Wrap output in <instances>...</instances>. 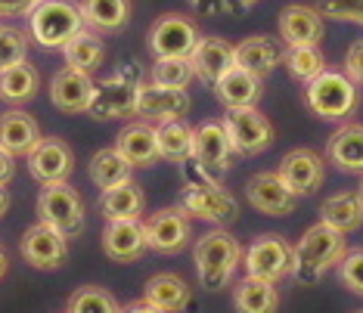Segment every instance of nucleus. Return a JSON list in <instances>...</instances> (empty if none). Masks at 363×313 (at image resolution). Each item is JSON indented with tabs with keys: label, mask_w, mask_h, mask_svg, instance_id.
Listing matches in <instances>:
<instances>
[{
	"label": "nucleus",
	"mask_w": 363,
	"mask_h": 313,
	"mask_svg": "<svg viewBox=\"0 0 363 313\" xmlns=\"http://www.w3.org/2000/svg\"><path fill=\"white\" fill-rule=\"evenodd\" d=\"M357 195H360V202H363V180H360V189H357Z\"/></svg>",
	"instance_id": "603ef678"
},
{
	"label": "nucleus",
	"mask_w": 363,
	"mask_h": 313,
	"mask_svg": "<svg viewBox=\"0 0 363 313\" xmlns=\"http://www.w3.org/2000/svg\"><path fill=\"white\" fill-rule=\"evenodd\" d=\"M245 199L258 214L267 217H289L295 211V195L286 189V183L279 180L277 171H258L255 177H249L245 183Z\"/></svg>",
	"instance_id": "dca6fc26"
},
{
	"label": "nucleus",
	"mask_w": 363,
	"mask_h": 313,
	"mask_svg": "<svg viewBox=\"0 0 363 313\" xmlns=\"http://www.w3.org/2000/svg\"><path fill=\"white\" fill-rule=\"evenodd\" d=\"M326 35V19L317 6L289 4L279 10V38L286 47L295 44H320Z\"/></svg>",
	"instance_id": "6ab92c4d"
},
{
	"label": "nucleus",
	"mask_w": 363,
	"mask_h": 313,
	"mask_svg": "<svg viewBox=\"0 0 363 313\" xmlns=\"http://www.w3.org/2000/svg\"><path fill=\"white\" fill-rule=\"evenodd\" d=\"M224 130L227 140L233 146V155L242 159H255V155L267 152L274 146V125L258 106H239V109H227L224 115Z\"/></svg>",
	"instance_id": "0eeeda50"
},
{
	"label": "nucleus",
	"mask_w": 363,
	"mask_h": 313,
	"mask_svg": "<svg viewBox=\"0 0 363 313\" xmlns=\"http://www.w3.org/2000/svg\"><path fill=\"white\" fill-rule=\"evenodd\" d=\"M16 177V155H10L0 146V186H10Z\"/></svg>",
	"instance_id": "49530a36"
},
{
	"label": "nucleus",
	"mask_w": 363,
	"mask_h": 313,
	"mask_svg": "<svg viewBox=\"0 0 363 313\" xmlns=\"http://www.w3.org/2000/svg\"><path fill=\"white\" fill-rule=\"evenodd\" d=\"M40 75L31 62H16L10 69H0V100L10 106H26L38 96Z\"/></svg>",
	"instance_id": "7c9ffc66"
},
{
	"label": "nucleus",
	"mask_w": 363,
	"mask_h": 313,
	"mask_svg": "<svg viewBox=\"0 0 363 313\" xmlns=\"http://www.w3.org/2000/svg\"><path fill=\"white\" fill-rule=\"evenodd\" d=\"M115 149L134 164V168H152L155 161H162L159 152V134H155L152 121H130L128 127H121L118 140H115Z\"/></svg>",
	"instance_id": "5701e85b"
},
{
	"label": "nucleus",
	"mask_w": 363,
	"mask_h": 313,
	"mask_svg": "<svg viewBox=\"0 0 363 313\" xmlns=\"http://www.w3.org/2000/svg\"><path fill=\"white\" fill-rule=\"evenodd\" d=\"M348 251L345 233H338L329 224H313L304 229V236L292 245V270L289 276L298 285H317L329 270L338 267V261Z\"/></svg>",
	"instance_id": "f257e3e1"
},
{
	"label": "nucleus",
	"mask_w": 363,
	"mask_h": 313,
	"mask_svg": "<svg viewBox=\"0 0 363 313\" xmlns=\"http://www.w3.org/2000/svg\"><path fill=\"white\" fill-rule=\"evenodd\" d=\"M62 56H65V65L94 75V72L106 62V44H103L100 31H94V28L84 25L75 38H69L62 44Z\"/></svg>",
	"instance_id": "c756f323"
},
{
	"label": "nucleus",
	"mask_w": 363,
	"mask_h": 313,
	"mask_svg": "<svg viewBox=\"0 0 363 313\" xmlns=\"http://www.w3.org/2000/svg\"><path fill=\"white\" fill-rule=\"evenodd\" d=\"M38 217L44 224H50L53 229H60L62 236L75 239L84 233L87 224V211H84V199L75 186H69V180L62 183H44L38 195Z\"/></svg>",
	"instance_id": "423d86ee"
},
{
	"label": "nucleus",
	"mask_w": 363,
	"mask_h": 313,
	"mask_svg": "<svg viewBox=\"0 0 363 313\" xmlns=\"http://www.w3.org/2000/svg\"><path fill=\"white\" fill-rule=\"evenodd\" d=\"M6 211H10V193H6V186H0V220Z\"/></svg>",
	"instance_id": "8fccbe9b"
},
{
	"label": "nucleus",
	"mask_w": 363,
	"mask_h": 313,
	"mask_svg": "<svg viewBox=\"0 0 363 313\" xmlns=\"http://www.w3.org/2000/svg\"><path fill=\"white\" fill-rule=\"evenodd\" d=\"M189 62H193V72L202 84L214 87L220 81V75L233 65V44L224 38H199L196 50L189 53Z\"/></svg>",
	"instance_id": "393cba45"
},
{
	"label": "nucleus",
	"mask_w": 363,
	"mask_h": 313,
	"mask_svg": "<svg viewBox=\"0 0 363 313\" xmlns=\"http://www.w3.org/2000/svg\"><path fill=\"white\" fill-rule=\"evenodd\" d=\"M155 134H159V152L164 161L180 164L184 159L193 155V140H196V127L186 125V118H171L155 125Z\"/></svg>",
	"instance_id": "f704fd0d"
},
{
	"label": "nucleus",
	"mask_w": 363,
	"mask_h": 313,
	"mask_svg": "<svg viewBox=\"0 0 363 313\" xmlns=\"http://www.w3.org/2000/svg\"><path fill=\"white\" fill-rule=\"evenodd\" d=\"M357 313H363V310H357Z\"/></svg>",
	"instance_id": "864d4df0"
},
{
	"label": "nucleus",
	"mask_w": 363,
	"mask_h": 313,
	"mask_svg": "<svg viewBox=\"0 0 363 313\" xmlns=\"http://www.w3.org/2000/svg\"><path fill=\"white\" fill-rule=\"evenodd\" d=\"M87 174L100 189H109L115 183L134 180V164L115 149V146H106V149L94 152V159H90V164H87Z\"/></svg>",
	"instance_id": "72a5a7b5"
},
{
	"label": "nucleus",
	"mask_w": 363,
	"mask_h": 313,
	"mask_svg": "<svg viewBox=\"0 0 363 313\" xmlns=\"http://www.w3.org/2000/svg\"><path fill=\"white\" fill-rule=\"evenodd\" d=\"M326 161L342 174L363 177V125L345 121L335 127V134L326 140Z\"/></svg>",
	"instance_id": "412c9836"
},
{
	"label": "nucleus",
	"mask_w": 363,
	"mask_h": 313,
	"mask_svg": "<svg viewBox=\"0 0 363 313\" xmlns=\"http://www.w3.org/2000/svg\"><path fill=\"white\" fill-rule=\"evenodd\" d=\"M283 65L295 81L308 84L311 78H317L326 69V56L320 53V44H295L283 50Z\"/></svg>",
	"instance_id": "c9c22d12"
},
{
	"label": "nucleus",
	"mask_w": 363,
	"mask_h": 313,
	"mask_svg": "<svg viewBox=\"0 0 363 313\" xmlns=\"http://www.w3.org/2000/svg\"><path fill=\"white\" fill-rule=\"evenodd\" d=\"M320 220L338 233H357L363 227V202L357 193H335L320 205Z\"/></svg>",
	"instance_id": "473e14b6"
},
{
	"label": "nucleus",
	"mask_w": 363,
	"mask_h": 313,
	"mask_svg": "<svg viewBox=\"0 0 363 313\" xmlns=\"http://www.w3.org/2000/svg\"><path fill=\"white\" fill-rule=\"evenodd\" d=\"M193 78H196V72H193L189 56H159L155 65H152V81L155 84L186 90Z\"/></svg>",
	"instance_id": "4c0bfd02"
},
{
	"label": "nucleus",
	"mask_w": 363,
	"mask_h": 313,
	"mask_svg": "<svg viewBox=\"0 0 363 313\" xmlns=\"http://www.w3.org/2000/svg\"><path fill=\"white\" fill-rule=\"evenodd\" d=\"M279 288L277 283L258 276H245L233 285V304L236 313H277L279 310Z\"/></svg>",
	"instance_id": "c85d7f7f"
},
{
	"label": "nucleus",
	"mask_w": 363,
	"mask_h": 313,
	"mask_svg": "<svg viewBox=\"0 0 363 313\" xmlns=\"http://www.w3.org/2000/svg\"><path fill=\"white\" fill-rule=\"evenodd\" d=\"M103 251L115 263H134L150 251L143 220H106Z\"/></svg>",
	"instance_id": "a211bd4d"
},
{
	"label": "nucleus",
	"mask_w": 363,
	"mask_h": 313,
	"mask_svg": "<svg viewBox=\"0 0 363 313\" xmlns=\"http://www.w3.org/2000/svg\"><path fill=\"white\" fill-rule=\"evenodd\" d=\"M283 50L286 47L279 44L277 38L252 35L233 47V65L252 72V75H258V78H270L277 65H283Z\"/></svg>",
	"instance_id": "4be33fe9"
},
{
	"label": "nucleus",
	"mask_w": 363,
	"mask_h": 313,
	"mask_svg": "<svg viewBox=\"0 0 363 313\" xmlns=\"http://www.w3.org/2000/svg\"><path fill=\"white\" fill-rule=\"evenodd\" d=\"M211 90H214V96L227 106V109L258 106L261 96H264V78L252 75V72H245V69H239V65H230Z\"/></svg>",
	"instance_id": "b1692460"
},
{
	"label": "nucleus",
	"mask_w": 363,
	"mask_h": 313,
	"mask_svg": "<svg viewBox=\"0 0 363 313\" xmlns=\"http://www.w3.org/2000/svg\"><path fill=\"white\" fill-rule=\"evenodd\" d=\"M146 208V195L134 180L115 183L109 189H103L100 195V211L106 220H140Z\"/></svg>",
	"instance_id": "cd10ccee"
},
{
	"label": "nucleus",
	"mask_w": 363,
	"mask_h": 313,
	"mask_svg": "<svg viewBox=\"0 0 363 313\" xmlns=\"http://www.w3.org/2000/svg\"><path fill=\"white\" fill-rule=\"evenodd\" d=\"M94 84L96 81L87 72L65 65L50 81V103L65 115H81V112H87V103L94 96Z\"/></svg>",
	"instance_id": "aec40b11"
},
{
	"label": "nucleus",
	"mask_w": 363,
	"mask_h": 313,
	"mask_svg": "<svg viewBox=\"0 0 363 313\" xmlns=\"http://www.w3.org/2000/svg\"><path fill=\"white\" fill-rule=\"evenodd\" d=\"M189 100L186 90L180 87H164V84H140L137 87V106H134V118L152 121V125H162V121L171 118H186L189 115Z\"/></svg>",
	"instance_id": "4468645a"
},
{
	"label": "nucleus",
	"mask_w": 363,
	"mask_h": 313,
	"mask_svg": "<svg viewBox=\"0 0 363 313\" xmlns=\"http://www.w3.org/2000/svg\"><path fill=\"white\" fill-rule=\"evenodd\" d=\"M177 208L186 214L189 220H202V224L227 229L239 220V202L233 193H227L220 183L208 186H184L180 189Z\"/></svg>",
	"instance_id": "6e6552de"
},
{
	"label": "nucleus",
	"mask_w": 363,
	"mask_h": 313,
	"mask_svg": "<svg viewBox=\"0 0 363 313\" xmlns=\"http://www.w3.org/2000/svg\"><path fill=\"white\" fill-rule=\"evenodd\" d=\"M279 180L286 183V189L295 195V199H308L313 195L326 180V159L317 155L308 146H298V149L286 152L283 161L277 168Z\"/></svg>",
	"instance_id": "9b49d317"
},
{
	"label": "nucleus",
	"mask_w": 363,
	"mask_h": 313,
	"mask_svg": "<svg viewBox=\"0 0 363 313\" xmlns=\"http://www.w3.org/2000/svg\"><path fill=\"white\" fill-rule=\"evenodd\" d=\"M6 270H10V258H6V249L0 245V279L6 276Z\"/></svg>",
	"instance_id": "3c124183"
},
{
	"label": "nucleus",
	"mask_w": 363,
	"mask_h": 313,
	"mask_svg": "<svg viewBox=\"0 0 363 313\" xmlns=\"http://www.w3.org/2000/svg\"><path fill=\"white\" fill-rule=\"evenodd\" d=\"M193 159L199 161L214 180H220L230 171V164H233V146H230L227 130L220 121H205V125L196 127Z\"/></svg>",
	"instance_id": "f3484780"
},
{
	"label": "nucleus",
	"mask_w": 363,
	"mask_h": 313,
	"mask_svg": "<svg viewBox=\"0 0 363 313\" xmlns=\"http://www.w3.org/2000/svg\"><path fill=\"white\" fill-rule=\"evenodd\" d=\"M189 6H193L196 13H202V16H224V13H230L227 0H189Z\"/></svg>",
	"instance_id": "a18cd8bd"
},
{
	"label": "nucleus",
	"mask_w": 363,
	"mask_h": 313,
	"mask_svg": "<svg viewBox=\"0 0 363 313\" xmlns=\"http://www.w3.org/2000/svg\"><path fill=\"white\" fill-rule=\"evenodd\" d=\"M121 313H164L162 307H155V304H150L146 298H137V301H130L121 307Z\"/></svg>",
	"instance_id": "de8ad7c7"
},
{
	"label": "nucleus",
	"mask_w": 363,
	"mask_h": 313,
	"mask_svg": "<svg viewBox=\"0 0 363 313\" xmlns=\"http://www.w3.org/2000/svg\"><path fill=\"white\" fill-rule=\"evenodd\" d=\"M245 276H258L267 283H283L292 270V245L277 233H264L242 254Z\"/></svg>",
	"instance_id": "1a4fd4ad"
},
{
	"label": "nucleus",
	"mask_w": 363,
	"mask_h": 313,
	"mask_svg": "<svg viewBox=\"0 0 363 313\" xmlns=\"http://www.w3.org/2000/svg\"><path fill=\"white\" fill-rule=\"evenodd\" d=\"M143 298L164 313H184L193 301V288L180 273H155L143 288Z\"/></svg>",
	"instance_id": "bb28decb"
},
{
	"label": "nucleus",
	"mask_w": 363,
	"mask_h": 313,
	"mask_svg": "<svg viewBox=\"0 0 363 313\" xmlns=\"http://www.w3.org/2000/svg\"><path fill=\"white\" fill-rule=\"evenodd\" d=\"M304 103L308 109L323 121H345L357 112L360 106V87L345 75V72L323 69L317 78L304 84Z\"/></svg>",
	"instance_id": "20e7f679"
},
{
	"label": "nucleus",
	"mask_w": 363,
	"mask_h": 313,
	"mask_svg": "<svg viewBox=\"0 0 363 313\" xmlns=\"http://www.w3.org/2000/svg\"><path fill=\"white\" fill-rule=\"evenodd\" d=\"M255 4H261V0H227V6L233 13H242V10H252Z\"/></svg>",
	"instance_id": "09e8293b"
},
{
	"label": "nucleus",
	"mask_w": 363,
	"mask_h": 313,
	"mask_svg": "<svg viewBox=\"0 0 363 313\" xmlns=\"http://www.w3.org/2000/svg\"><path fill=\"white\" fill-rule=\"evenodd\" d=\"M342 72H345V75H348L357 87H363V38H357V40H354V44L348 47Z\"/></svg>",
	"instance_id": "79ce46f5"
},
{
	"label": "nucleus",
	"mask_w": 363,
	"mask_h": 313,
	"mask_svg": "<svg viewBox=\"0 0 363 313\" xmlns=\"http://www.w3.org/2000/svg\"><path fill=\"white\" fill-rule=\"evenodd\" d=\"M38 140H40V125L28 112H22L19 106L0 115V146L10 155H28L38 146Z\"/></svg>",
	"instance_id": "a878e982"
},
{
	"label": "nucleus",
	"mask_w": 363,
	"mask_h": 313,
	"mask_svg": "<svg viewBox=\"0 0 363 313\" xmlns=\"http://www.w3.org/2000/svg\"><path fill=\"white\" fill-rule=\"evenodd\" d=\"M143 229H146L150 251H159V254H180L193 242V220L180 208L155 211L152 217L143 220Z\"/></svg>",
	"instance_id": "ddd939ff"
},
{
	"label": "nucleus",
	"mask_w": 363,
	"mask_h": 313,
	"mask_svg": "<svg viewBox=\"0 0 363 313\" xmlns=\"http://www.w3.org/2000/svg\"><path fill=\"white\" fill-rule=\"evenodd\" d=\"M140 84H143V69H140L137 62H125L118 72H112L109 78H103L94 84V96H90V103H87V115L96 121L134 118Z\"/></svg>",
	"instance_id": "7ed1b4c3"
},
{
	"label": "nucleus",
	"mask_w": 363,
	"mask_h": 313,
	"mask_svg": "<svg viewBox=\"0 0 363 313\" xmlns=\"http://www.w3.org/2000/svg\"><path fill=\"white\" fill-rule=\"evenodd\" d=\"M180 174H184V183H186V186H208V183H218V180H214L208 171H205L202 164L193 159V155L180 161Z\"/></svg>",
	"instance_id": "37998d69"
},
{
	"label": "nucleus",
	"mask_w": 363,
	"mask_h": 313,
	"mask_svg": "<svg viewBox=\"0 0 363 313\" xmlns=\"http://www.w3.org/2000/svg\"><path fill=\"white\" fill-rule=\"evenodd\" d=\"M245 249L239 245L236 236H230L227 229L214 227L199 239H193V263L196 276L205 292H220L233 283L239 263H242Z\"/></svg>",
	"instance_id": "f03ea898"
},
{
	"label": "nucleus",
	"mask_w": 363,
	"mask_h": 313,
	"mask_svg": "<svg viewBox=\"0 0 363 313\" xmlns=\"http://www.w3.org/2000/svg\"><path fill=\"white\" fill-rule=\"evenodd\" d=\"M202 31L189 16L184 13H164L152 22L150 35H146V44H150V53L159 59V56H189L199 44Z\"/></svg>",
	"instance_id": "9d476101"
},
{
	"label": "nucleus",
	"mask_w": 363,
	"mask_h": 313,
	"mask_svg": "<svg viewBox=\"0 0 363 313\" xmlns=\"http://www.w3.org/2000/svg\"><path fill=\"white\" fill-rule=\"evenodd\" d=\"M335 270H338V283L363 298V249H348Z\"/></svg>",
	"instance_id": "ea45409f"
},
{
	"label": "nucleus",
	"mask_w": 363,
	"mask_h": 313,
	"mask_svg": "<svg viewBox=\"0 0 363 313\" xmlns=\"http://www.w3.org/2000/svg\"><path fill=\"white\" fill-rule=\"evenodd\" d=\"M78 6L84 16V25L100 35L121 31L130 22V0H81Z\"/></svg>",
	"instance_id": "2f4dec72"
},
{
	"label": "nucleus",
	"mask_w": 363,
	"mask_h": 313,
	"mask_svg": "<svg viewBox=\"0 0 363 313\" xmlns=\"http://www.w3.org/2000/svg\"><path fill=\"white\" fill-rule=\"evenodd\" d=\"M35 4L38 0H0V19H10V16H28Z\"/></svg>",
	"instance_id": "c03bdc74"
},
{
	"label": "nucleus",
	"mask_w": 363,
	"mask_h": 313,
	"mask_svg": "<svg viewBox=\"0 0 363 313\" xmlns=\"http://www.w3.org/2000/svg\"><path fill=\"white\" fill-rule=\"evenodd\" d=\"M65 313H121V304L103 285H81L69 295Z\"/></svg>",
	"instance_id": "e433bc0d"
},
{
	"label": "nucleus",
	"mask_w": 363,
	"mask_h": 313,
	"mask_svg": "<svg viewBox=\"0 0 363 313\" xmlns=\"http://www.w3.org/2000/svg\"><path fill=\"white\" fill-rule=\"evenodd\" d=\"M323 19H335V22H351V25L363 28V0H317Z\"/></svg>",
	"instance_id": "a19ab883"
},
{
	"label": "nucleus",
	"mask_w": 363,
	"mask_h": 313,
	"mask_svg": "<svg viewBox=\"0 0 363 313\" xmlns=\"http://www.w3.org/2000/svg\"><path fill=\"white\" fill-rule=\"evenodd\" d=\"M84 28V16L75 0H38L28 13V35L44 50H62L69 38Z\"/></svg>",
	"instance_id": "39448f33"
},
{
	"label": "nucleus",
	"mask_w": 363,
	"mask_h": 313,
	"mask_svg": "<svg viewBox=\"0 0 363 313\" xmlns=\"http://www.w3.org/2000/svg\"><path fill=\"white\" fill-rule=\"evenodd\" d=\"M26 159H28V174L35 177L40 186L62 183V180H69L72 171H75V152H72V146L60 137H40L38 146Z\"/></svg>",
	"instance_id": "2eb2a0df"
},
{
	"label": "nucleus",
	"mask_w": 363,
	"mask_h": 313,
	"mask_svg": "<svg viewBox=\"0 0 363 313\" xmlns=\"http://www.w3.org/2000/svg\"><path fill=\"white\" fill-rule=\"evenodd\" d=\"M28 56V35L22 28L0 25V69L22 62Z\"/></svg>",
	"instance_id": "58836bf2"
},
{
	"label": "nucleus",
	"mask_w": 363,
	"mask_h": 313,
	"mask_svg": "<svg viewBox=\"0 0 363 313\" xmlns=\"http://www.w3.org/2000/svg\"><path fill=\"white\" fill-rule=\"evenodd\" d=\"M19 251L26 258L28 267L35 270H60L69 261V236H62L60 229H53L50 224L38 220L35 227H28L22 233Z\"/></svg>",
	"instance_id": "f8f14e48"
}]
</instances>
